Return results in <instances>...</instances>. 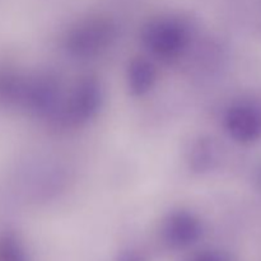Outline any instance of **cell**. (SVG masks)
Returning <instances> with one entry per match:
<instances>
[{
	"mask_svg": "<svg viewBox=\"0 0 261 261\" xmlns=\"http://www.w3.org/2000/svg\"><path fill=\"white\" fill-rule=\"evenodd\" d=\"M229 127L234 137L252 142L261 137V110L254 105H242L232 111Z\"/></svg>",
	"mask_w": 261,
	"mask_h": 261,
	"instance_id": "cell-1",
	"label": "cell"
},
{
	"mask_svg": "<svg viewBox=\"0 0 261 261\" xmlns=\"http://www.w3.org/2000/svg\"><path fill=\"white\" fill-rule=\"evenodd\" d=\"M190 261H226L223 256L221 255H217V254H203V255H199V256L194 257Z\"/></svg>",
	"mask_w": 261,
	"mask_h": 261,
	"instance_id": "cell-3",
	"label": "cell"
},
{
	"mask_svg": "<svg viewBox=\"0 0 261 261\" xmlns=\"http://www.w3.org/2000/svg\"><path fill=\"white\" fill-rule=\"evenodd\" d=\"M4 249L0 250V261H24L19 250L15 249L14 245H5Z\"/></svg>",
	"mask_w": 261,
	"mask_h": 261,
	"instance_id": "cell-2",
	"label": "cell"
}]
</instances>
